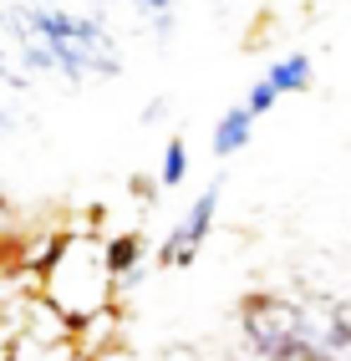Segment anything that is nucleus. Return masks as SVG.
I'll use <instances>...</instances> for the list:
<instances>
[{"instance_id":"nucleus-3","label":"nucleus","mask_w":351,"mask_h":361,"mask_svg":"<svg viewBox=\"0 0 351 361\" xmlns=\"http://www.w3.org/2000/svg\"><path fill=\"white\" fill-rule=\"evenodd\" d=\"M240 326L254 356L265 361H336L326 351L321 331H311L306 305H295L275 290H250L240 300Z\"/></svg>"},{"instance_id":"nucleus-9","label":"nucleus","mask_w":351,"mask_h":361,"mask_svg":"<svg viewBox=\"0 0 351 361\" xmlns=\"http://www.w3.org/2000/svg\"><path fill=\"white\" fill-rule=\"evenodd\" d=\"M275 102H280V92H275V87H270L265 77H260V82H254V92H250V97H245V107H250V117H260V112H270Z\"/></svg>"},{"instance_id":"nucleus-4","label":"nucleus","mask_w":351,"mask_h":361,"mask_svg":"<svg viewBox=\"0 0 351 361\" xmlns=\"http://www.w3.org/2000/svg\"><path fill=\"white\" fill-rule=\"evenodd\" d=\"M214 209H219V183H209L204 194H199V204L183 214V224L168 234V245L158 250V264H168V270H183V264H194V255L204 250L209 229H214Z\"/></svg>"},{"instance_id":"nucleus-10","label":"nucleus","mask_w":351,"mask_h":361,"mask_svg":"<svg viewBox=\"0 0 351 361\" xmlns=\"http://www.w3.org/2000/svg\"><path fill=\"white\" fill-rule=\"evenodd\" d=\"M41 6H56V11H87V16H102V0H41Z\"/></svg>"},{"instance_id":"nucleus-8","label":"nucleus","mask_w":351,"mask_h":361,"mask_svg":"<svg viewBox=\"0 0 351 361\" xmlns=\"http://www.w3.org/2000/svg\"><path fill=\"white\" fill-rule=\"evenodd\" d=\"M183 173H189V148H183V137H173L168 148H163V168H158V183L163 188H178Z\"/></svg>"},{"instance_id":"nucleus-7","label":"nucleus","mask_w":351,"mask_h":361,"mask_svg":"<svg viewBox=\"0 0 351 361\" xmlns=\"http://www.w3.org/2000/svg\"><path fill=\"white\" fill-rule=\"evenodd\" d=\"M265 82L280 92V97H290V92H306V87H311V56H300V51L280 56V61L265 71Z\"/></svg>"},{"instance_id":"nucleus-5","label":"nucleus","mask_w":351,"mask_h":361,"mask_svg":"<svg viewBox=\"0 0 351 361\" xmlns=\"http://www.w3.org/2000/svg\"><path fill=\"white\" fill-rule=\"evenodd\" d=\"M20 46H26V31H20V11L6 6L0 0V77L16 82V87H26V56H20Z\"/></svg>"},{"instance_id":"nucleus-6","label":"nucleus","mask_w":351,"mask_h":361,"mask_svg":"<svg viewBox=\"0 0 351 361\" xmlns=\"http://www.w3.org/2000/svg\"><path fill=\"white\" fill-rule=\"evenodd\" d=\"M250 133H254V117H250V107H245V102H240V107H229V112L219 117V128H214V153H219V158L240 153L245 142H250Z\"/></svg>"},{"instance_id":"nucleus-2","label":"nucleus","mask_w":351,"mask_h":361,"mask_svg":"<svg viewBox=\"0 0 351 361\" xmlns=\"http://www.w3.org/2000/svg\"><path fill=\"white\" fill-rule=\"evenodd\" d=\"M117 280L107 270L102 239L92 234H72L41 259V300L56 310L66 326H87L102 310H112Z\"/></svg>"},{"instance_id":"nucleus-1","label":"nucleus","mask_w":351,"mask_h":361,"mask_svg":"<svg viewBox=\"0 0 351 361\" xmlns=\"http://www.w3.org/2000/svg\"><path fill=\"white\" fill-rule=\"evenodd\" d=\"M20 31H26V71H61V77H112L117 71V41L102 16L87 11H56V6H26L20 11Z\"/></svg>"}]
</instances>
